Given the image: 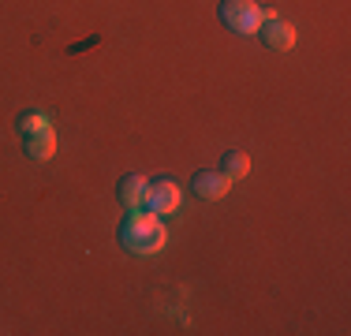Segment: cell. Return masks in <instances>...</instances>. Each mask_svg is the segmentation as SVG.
Masks as SVG:
<instances>
[{
	"instance_id": "cell-2",
	"label": "cell",
	"mask_w": 351,
	"mask_h": 336,
	"mask_svg": "<svg viewBox=\"0 0 351 336\" xmlns=\"http://www.w3.org/2000/svg\"><path fill=\"white\" fill-rule=\"evenodd\" d=\"M262 19H265V12L254 0H221V23L232 34H258Z\"/></svg>"
},
{
	"instance_id": "cell-6",
	"label": "cell",
	"mask_w": 351,
	"mask_h": 336,
	"mask_svg": "<svg viewBox=\"0 0 351 336\" xmlns=\"http://www.w3.org/2000/svg\"><path fill=\"white\" fill-rule=\"evenodd\" d=\"M146 183H149V180H142L138 172L123 176V180H120V202H123V206H128V209H138L142 198H146Z\"/></svg>"
},
{
	"instance_id": "cell-7",
	"label": "cell",
	"mask_w": 351,
	"mask_h": 336,
	"mask_svg": "<svg viewBox=\"0 0 351 336\" xmlns=\"http://www.w3.org/2000/svg\"><path fill=\"white\" fill-rule=\"evenodd\" d=\"M56 154V131H41L34 139H27V157L30 161H49Z\"/></svg>"
},
{
	"instance_id": "cell-1",
	"label": "cell",
	"mask_w": 351,
	"mask_h": 336,
	"mask_svg": "<svg viewBox=\"0 0 351 336\" xmlns=\"http://www.w3.org/2000/svg\"><path fill=\"white\" fill-rule=\"evenodd\" d=\"M165 239H169V232H165L161 217L149 213V209H131L128 217H123V228H120V243L131 250V254L138 258H149L157 254V250L165 247Z\"/></svg>"
},
{
	"instance_id": "cell-4",
	"label": "cell",
	"mask_w": 351,
	"mask_h": 336,
	"mask_svg": "<svg viewBox=\"0 0 351 336\" xmlns=\"http://www.w3.org/2000/svg\"><path fill=\"white\" fill-rule=\"evenodd\" d=\"M262 41L269 49H277V53H288V49H295V27H291V23H284V19H277V15H265L262 19Z\"/></svg>"
},
{
	"instance_id": "cell-5",
	"label": "cell",
	"mask_w": 351,
	"mask_h": 336,
	"mask_svg": "<svg viewBox=\"0 0 351 336\" xmlns=\"http://www.w3.org/2000/svg\"><path fill=\"white\" fill-rule=\"evenodd\" d=\"M232 191V180L221 172V168H202V172L195 176V195L206 198V202H217L224 198Z\"/></svg>"
},
{
	"instance_id": "cell-9",
	"label": "cell",
	"mask_w": 351,
	"mask_h": 336,
	"mask_svg": "<svg viewBox=\"0 0 351 336\" xmlns=\"http://www.w3.org/2000/svg\"><path fill=\"white\" fill-rule=\"evenodd\" d=\"M19 131H23V139H34V134H41V131H53V120H49L45 112H23L19 116Z\"/></svg>"
},
{
	"instance_id": "cell-3",
	"label": "cell",
	"mask_w": 351,
	"mask_h": 336,
	"mask_svg": "<svg viewBox=\"0 0 351 336\" xmlns=\"http://www.w3.org/2000/svg\"><path fill=\"white\" fill-rule=\"evenodd\" d=\"M142 206H146L149 213H157V217H169V213H180L183 195H180V187H176L172 180H154V183H146Z\"/></svg>"
},
{
	"instance_id": "cell-8",
	"label": "cell",
	"mask_w": 351,
	"mask_h": 336,
	"mask_svg": "<svg viewBox=\"0 0 351 336\" xmlns=\"http://www.w3.org/2000/svg\"><path fill=\"white\" fill-rule=\"evenodd\" d=\"M221 172L228 176V180H243V176L250 172V157L243 154V149H228L221 161Z\"/></svg>"
}]
</instances>
